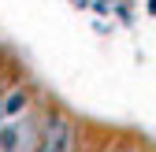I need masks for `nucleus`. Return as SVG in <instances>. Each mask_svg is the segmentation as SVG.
Here are the masks:
<instances>
[{"instance_id":"obj_1","label":"nucleus","mask_w":156,"mask_h":152,"mask_svg":"<svg viewBox=\"0 0 156 152\" xmlns=\"http://www.w3.org/2000/svg\"><path fill=\"white\" fill-rule=\"evenodd\" d=\"M41 145H45V148H52V152L67 148V145H71V130H67V123L52 119V123H48V130H45V137H41Z\"/></svg>"}]
</instances>
